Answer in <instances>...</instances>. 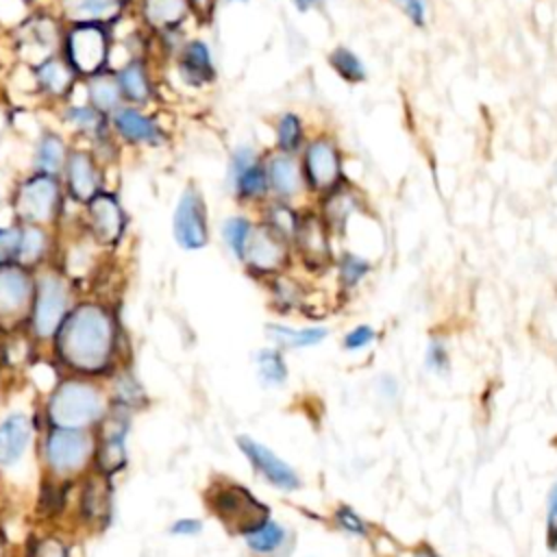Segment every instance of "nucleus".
Listing matches in <instances>:
<instances>
[{
  "label": "nucleus",
  "mask_w": 557,
  "mask_h": 557,
  "mask_svg": "<svg viewBox=\"0 0 557 557\" xmlns=\"http://www.w3.org/2000/svg\"><path fill=\"white\" fill-rule=\"evenodd\" d=\"M122 346L124 335L113 307L87 298L72 305L50 342V352L67 374L104 381L124 366Z\"/></svg>",
  "instance_id": "f257e3e1"
},
{
  "label": "nucleus",
  "mask_w": 557,
  "mask_h": 557,
  "mask_svg": "<svg viewBox=\"0 0 557 557\" xmlns=\"http://www.w3.org/2000/svg\"><path fill=\"white\" fill-rule=\"evenodd\" d=\"M109 405L111 400L100 379L65 374L52 385L41 411L46 426L94 431Z\"/></svg>",
  "instance_id": "f03ea898"
},
{
  "label": "nucleus",
  "mask_w": 557,
  "mask_h": 557,
  "mask_svg": "<svg viewBox=\"0 0 557 557\" xmlns=\"http://www.w3.org/2000/svg\"><path fill=\"white\" fill-rule=\"evenodd\" d=\"M9 205L17 224L57 228L65 220L70 200L63 191L61 176L30 170L15 181Z\"/></svg>",
  "instance_id": "7ed1b4c3"
},
{
  "label": "nucleus",
  "mask_w": 557,
  "mask_h": 557,
  "mask_svg": "<svg viewBox=\"0 0 557 557\" xmlns=\"http://www.w3.org/2000/svg\"><path fill=\"white\" fill-rule=\"evenodd\" d=\"M72 292L70 276L61 268L52 265V261L35 270V292L26 318V331L35 344L50 346L74 305Z\"/></svg>",
  "instance_id": "20e7f679"
},
{
  "label": "nucleus",
  "mask_w": 557,
  "mask_h": 557,
  "mask_svg": "<svg viewBox=\"0 0 557 557\" xmlns=\"http://www.w3.org/2000/svg\"><path fill=\"white\" fill-rule=\"evenodd\" d=\"M94 431L46 426L39 440L44 474L61 483H74L94 468Z\"/></svg>",
  "instance_id": "39448f33"
},
{
  "label": "nucleus",
  "mask_w": 557,
  "mask_h": 557,
  "mask_svg": "<svg viewBox=\"0 0 557 557\" xmlns=\"http://www.w3.org/2000/svg\"><path fill=\"white\" fill-rule=\"evenodd\" d=\"M207 511L233 535H244L272 516V509L248 485L231 476H213L205 487Z\"/></svg>",
  "instance_id": "423d86ee"
},
{
  "label": "nucleus",
  "mask_w": 557,
  "mask_h": 557,
  "mask_svg": "<svg viewBox=\"0 0 557 557\" xmlns=\"http://www.w3.org/2000/svg\"><path fill=\"white\" fill-rule=\"evenodd\" d=\"M113 46H115L113 26L65 24L59 52L76 72V76L83 81L104 70H111Z\"/></svg>",
  "instance_id": "0eeeda50"
},
{
  "label": "nucleus",
  "mask_w": 557,
  "mask_h": 557,
  "mask_svg": "<svg viewBox=\"0 0 557 557\" xmlns=\"http://www.w3.org/2000/svg\"><path fill=\"white\" fill-rule=\"evenodd\" d=\"M137 26L152 37V46L161 50L159 54L172 59L176 48L187 37V24L191 22V11L187 0H133V11Z\"/></svg>",
  "instance_id": "6e6552de"
},
{
  "label": "nucleus",
  "mask_w": 557,
  "mask_h": 557,
  "mask_svg": "<svg viewBox=\"0 0 557 557\" xmlns=\"http://www.w3.org/2000/svg\"><path fill=\"white\" fill-rule=\"evenodd\" d=\"M63 28L65 22L57 13L54 4L39 2L13 24L11 41L15 54L22 59L24 65H30L59 52Z\"/></svg>",
  "instance_id": "1a4fd4ad"
},
{
  "label": "nucleus",
  "mask_w": 557,
  "mask_h": 557,
  "mask_svg": "<svg viewBox=\"0 0 557 557\" xmlns=\"http://www.w3.org/2000/svg\"><path fill=\"white\" fill-rule=\"evenodd\" d=\"M298 159L307 194L313 198H320L348 183L342 146L331 133L311 135L302 146Z\"/></svg>",
  "instance_id": "9d476101"
},
{
  "label": "nucleus",
  "mask_w": 557,
  "mask_h": 557,
  "mask_svg": "<svg viewBox=\"0 0 557 557\" xmlns=\"http://www.w3.org/2000/svg\"><path fill=\"white\" fill-rule=\"evenodd\" d=\"M76 224L98 248H117L128 228V213L120 194L102 187L91 200L78 207Z\"/></svg>",
  "instance_id": "9b49d317"
},
{
  "label": "nucleus",
  "mask_w": 557,
  "mask_h": 557,
  "mask_svg": "<svg viewBox=\"0 0 557 557\" xmlns=\"http://www.w3.org/2000/svg\"><path fill=\"white\" fill-rule=\"evenodd\" d=\"M226 187L237 205L259 209L270 198L263 152L250 144H237L226 161Z\"/></svg>",
  "instance_id": "f8f14e48"
},
{
  "label": "nucleus",
  "mask_w": 557,
  "mask_h": 557,
  "mask_svg": "<svg viewBox=\"0 0 557 557\" xmlns=\"http://www.w3.org/2000/svg\"><path fill=\"white\" fill-rule=\"evenodd\" d=\"M131 416L133 409L122 405H109V411L100 420V424L94 429L96 437V450H94V468L96 472L104 476H115L120 470H124L128 453H126V440L131 431Z\"/></svg>",
  "instance_id": "ddd939ff"
},
{
  "label": "nucleus",
  "mask_w": 557,
  "mask_h": 557,
  "mask_svg": "<svg viewBox=\"0 0 557 557\" xmlns=\"http://www.w3.org/2000/svg\"><path fill=\"white\" fill-rule=\"evenodd\" d=\"M109 128L122 148H163L172 135L152 109L122 104L109 115Z\"/></svg>",
  "instance_id": "4468645a"
},
{
  "label": "nucleus",
  "mask_w": 557,
  "mask_h": 557,
  "mask_svg": "<svg viewBox=\"0 0 557 557\" xmlns=\"http://www.w3.org/2000/svg\"><path fill=\"white\" fill-rule=\"evenodd\" d=\"M172 237L183 250H202L211 239L209 207L202 189L196 183H187L172 211Z\"/></svg>",
  "instance_id": "2eb2a0df"
},
{
  "label": "nucleus",
  "mask_w": 557,
  "mask_h": 557,
  "mask_svg": "<svg viewBox=\"0 0 557 557\" xmlns=\"http://www.w3.org/2000/svg\"><path fill=\"white\" fill-rule=\"evenodd\" d=\"M239 263L244 265L248 276L257 281H268L292 268L294 250L289 242H285L281 235H276L257 220Z\"/></svg>",
  "instance_id": "dca6fc26"
},
{
  "label": "nucleus",
  "mask_w": 557,
  "mask_h": 557,
  "mask_svg": "<svg viewBox=\"0 0 557 557\" xmlns=\"http://www.w3.org/2000/svg\"><path fill=\"white\" fill-rule=\"evenodd\" d=\"M292 250L294 259H298V263L311 274H324L333 268V233L313 207L302 209L292 239Z\"/></svg>",
  "instance_id": "f3484780"
},
{
  "label": "nucleus",
  "mask_w": 557,
  "mask_h": 557,
  "mask_svg": "<svg viewBox=\"0 0 557 557\" xmlns=\"http://www.w3.org/2000/svg\"><path fill=\"white\" fill-rule=\"evenodd\" d=\"M107 168L96 157V152L87 144L74 141L67 161L61 172V183L67 200L74 207H83L91 200L102 187H107Z\"/></svg>",
  "instance_id": "a211bd4d"
},
{
  "label": "nucleus",
  "mask_w": 557,
  "mask_h": 557,
  "mask_svg": "<svg viewBox=\"0 0 557 557\" xmlns=\"http://www.w3.org/2000/svg\"><path fill=\"white\" fill-rule=\"evenodd\" d=\"M35 292V270L13 261L0 265V329L26 326Z\"/></svg>",
  "instance_id": "6ab92c4d"
},
{
  "label": "nucleus",
  "mask_w": 557,
  "mask_h": 557,
  "mask_svg": "<svg viewBox=\"0 0 557 557\" xmlns=\"http://www.w3.org/2000/svg\"><path fill=\"white\" fill-rule=\"evenodd\" d=\"M26 72L30 78L33 94L41 102L52 104V109L63 104L65 100L74 98V94L81 85V78L70 67V63L63 59L61 52H54L37 63L26 65Z\"/></svg>",
  "instance_id": "aec40b11"
},
{
  "label": "nucleus",
  "mask_w": 557,
  "mask_h": 557,
  "mask_svg": "<svg viewBox=\"0 0 557 557\" xmlns=\"http://www.w3.org/2000/svg\"><path fill=\"white\" fill-rule=\"evenodd\" d=\"M237 448L246 457L250 470L268 485L278 492H298L302 487V476L298 470L278 457L270 446L255 440L252 435H237Z\"/></svg>",
  "instance_id": "412c9836"
},
{
  "label": "nucleus",
  "mask_w": 557,
  "mask_h": 557,
  "mask_svg": "<svg viewBox=\"0 0 557 557\" xmlns=\"http://www.w3.org/2000/svg\"><path fill=\"white\" fill-rule=\"evenodd\" d=\"M154 57L135 54L117 63L113 70L124 104L152 109L159 100V78L154 70Z\"/></svg>",
  "instance_id": "4be33fe9"
},
{
  "label": "nucleus",
  "mask_w": 557,
  "mask_h": 557,
  "mask_svg": "<svg viewBox=\"0 0 557 557\" xmlns=\"http://www.w3.org/2000/svg\"><path fill=\"white\" fill-rule=\"evenodd\" d=\"M170 61L178 81L189 89H205L218 78L213 48L205 37H185Z\"/></svg>",
  "instance_id": "5701e85b"
},
{
  "label": "nucleus",
  "mask_w": 557,
  "mask_h": 557,
  "mask_svg": "<svg viewBox=\"0 0 557 557\" xmlns=\"http://www.w3.org/2000/svg\"><path fill=\"white\" fill-rule=\"evenodd\" d=\"M54 115L59 120V126L78 144L91 146L94 141L107 137L111 133L109 117L94 109L87 100L78 96V89L74 98L65 100L63 104L54 107Z\"/></svg>",
  "instance_id": "b1692460"
},
{
  "label": "nucleus",
  "mask_w": 557,
  "mask_h": 557,
  "mask_svg": "<svg viewBox=\"0 0 557 557\" xmlns=\"http://www.w3.org/2000/svg\"><path fill=\"white\" fill-rule=\"evenodd\" d=\"M263 163H265L270 198L298 205V200H302V196H307L298 154L278 152L272 148L270 152H263Z\"/></svg>",
  "instance_id": "393cba45"
},
{
  "label": "nucleus",
  "mask_w": 557,
  "mask_h": 557,
  "mask_svg": "<svg viewBox=\"0 0 557 557\" xmlns=\"http://www.w3.org/2000/svg\"><path fill=\"white\" fill-rule=\"evenodd\" d=\"M57 13L65 24L117 26L131 17L133 0H57Z\"/></svg>",
  "instance_id": "a878e982"
},
{
  "label": "nucleus",
  "mask_w": 557,
  "mask_h": 557,
  "mask_svg": "<svg viewBox=\"0 0 557 557\" xmlns=\"http://www.w3.org/2000/svg\"><path fill=\"white\" fill-rule=\"evenodd\" d=\"M72 146H74V139L63 128H57V126L41 128L33 139L30 170L61 176Z\"/></svg>",
  "instance_id": "bb28decb"
},
{
  "label": "nucleus",
  "mask_w": 557,
  "mask_h": 557,
  "mask_svg": "<svg viewBox=\"0 0 557 557\" xmlns=\"http://www.w3.org/2000/svg\"><path fill=\"white\" fill-rule=\"evenodd\" d=\"M37 433L33 418L24 411H13L0 420V468L17 466L33 444Z\"/></svg>",
  "instance_id": "cd10ccee"
},
{
  "label": "nucleus",
  "mask_w": 557,
  "mask_h": 557,
  "mask_svg": "<svg viewBox=\"0 0 557 557\" xmlns=\"http://www.w3.org/2000/svg\"><path fill=\"white\" fill-rule=\"evenodd\" d=\"M320 218L326 222V226L331 228L333 237H339L346 233L348 222L361 211V196L359 191L348 183H344L342 187L315 198V207H313Z\"/></svg>",
  "instance_id": "c85d7f7f"
},
{
  "label": "nucleus",
  "mask_w": 557,
  "mask_h": 557,
  "mask_svg": "<svg viewBox=\"0 0 557 557\" xmlns=\"http://www.w3.org/2000/svg\"><path fill=\"white\" fill-rule=\"evenodd\" d=\"M111 479L89 470L83 476V485L78 492V507L76 513L81 516V520L89 527H100L107 522V518L111 516Z\"/></svg>",
  "instance_id": "c756f323"
},
{
  "label": "nucleus",
  "mask_w": 557,
  "mask_h": 557,
  "mask_svg": "<svg viewBox=\"0 0 557 557\" xmlns=\"http://www.w3.org/2000/svg\"><path fill=\"white\" fill-rule=\"evenodd\" d=\"M244 546L255 557H287L294 548V533L272 516L242 535Z\"/></svg>",
  "instance_id": "7c9ffc66"
},
{
  "label": "nucleus",
  "mask_w": 557,
  "mask_h": 557,
  "mask_svg": "<svg viewBox=\"0 0 557 557\" xmlns=\"http://www.w3.org/2000/svg\"><path fill=\"white\" fill-rule=\"evenodd\" d=\"M54 228L39 224H20L17 263L37 270L52 261L54 255Z\"/></svg>",
  "instance_id": "2f4dec72"
},
{
  "label": "nucleus",
  "mask_w": 557,
  "mask_h": 557,
  "mask_svg": "<svg viewBox=\"0 0 557 557\" xmlns=\"http://www.w3.org/2000/svg\"><path fill=\"white\" fill-rule=\"evenodd\" d=\"M329 326L309 324V326H294L285 322H270L265 324V335L272 346L281 350H300L322 344L329 337Z\"/></svg>",
  "instance_id": "473e14b6"
},
{
  "label": "nucleus",
  "mask_w": 557,
  "mask_h": 557,
  "mask_svg": "<svg viewBox=\"0 0 557 557\" xmlns=\"http://www.w3.org/2000/svg\"><path fill=\"white\" fill-rule=\"evenodd\" d=\"M78 96L87 100L94 109L104 113L107 117L124 104L117 81L113 70H104L100 74H94L89 78H83L78 85Z\"/></svg>",
  "instance_id": "72a5a7b5"
},
{
  "label": "nucleus",
  "mask_w": 557,
  "mask_h": 557,
  "mask_svg": "<svg viewBox=\"0 0 557 557\" xmlns=\"http://www.w3.org/2000/svg\"><path fill=\"white\" fill-rule=\"evenodd\" d=\"M263 283L268 285L270 305H272L274 311H278L281 315H292V313L305 311V307H307V289H305L300 278L289 274V270L268 278Z\"/></svg>",
  "instance_id": "f704fd0d"
},
{
  "label": "nucleus",
  "mask_w": 557,
  "mask_h": 557,
  "mask_svg": "<svg viewBox=\"0 0 557 557\" xmlns=\"http://www.w3.org/2000/svg\"><path fill=\"white\" fill-rule=\"evenodd\" d=\"M257 211H259L257 220H259L261 224H265L270 231H274L276 235H281L285 242L292 244L294 233H296L298 222H300L302 207H298L296 202L268 198Z\"/></svg>",
  "instance_id": "c9c22d12"
},
{
  "label": "nucleus",
  "mask_w": 557,
  "mask_h": 557,
  "mask_svg": "<svg viewBox=\"0 0 557 557\" xmlns=\"http://www.w3.org/2000/svg\"><path fill=\"white\" fill-rule=\"evenodd\" d=\"M331 270H335L337 289L342 294H352L370 276L372 261L355 250H342L335 255Z\"/></svg>",
  "instance_id": "e433bc0d"
},
{
  "label": "nucleus",
  "mask_w": 557,
  "mask_h": 557,
  "mask_svg": "<svg viewBox=\"0 0 557 557\" xmlns=\"http://www.w3.org/2000/svg\"><path fill=\"white\" fill-rule=\"evenodd\" d=\"M307 139L309 135L302 115H298L296 111L278 113V117L274 120V150L300 154Z\"/></svg>",
  "instance_id": "4c0bfd02"
},
{
  "label": "nucleus",
  "mask_w": 557,
  "mask_h": 557,
  "mask_svg": "<svg viewBox=\"0 0 557 557\" xmlns=\"http://www.w3.org/2000/svg\"><path fill=\"white\" fill-rule=\"evenodd\" d=\"M252 359L257 368V379L261 381L263 387H281L287 383L289 366L285 359V350L270 344L259 348Z\"/></svg>",
  "instance_id": "58836bf2"
},
{
  "label": "nucleus",
  "mask_w": 557,
  "mask_h": 557,
  "mask_svg": "<svg viewBox=\"0 0 557 557\" xmlns=\"http://www.w3.org/2000/svg\"><path fill=\"white\" fill-rule=\"evenodd\" d=\"M329 67L348 85H361L368 81V67L363 59L348 46H335L326 57Z\"/></svg>",
  "instance_id": "ea45409f"
},
{
  "label": "nucleus",
  "mask_w": 557,
  "mask_h": 557,
  "mask_svg": "<svg viewBox=\"0 0 557 557\" xmlns=\"http://www.w3.org/2000/svg\"><path fill=\"white\" fill-rule=\"evenodd\" d=\"M107 394L113 405H122L133 411L144 405V389H141L139 381L133 376V372L124 366L109 376Z\"/></svg>",
  "instance_id": "a19ab883"
},
{
  "label": "nucleus",
  "mask_w": 557,
  "mask_h": 557,
  "mask_svg": "<svg viewBox=\"0 0 557 557\" xmlns=\"http://www.w3.org/2000/svg\"><path fill=\"white\" fill-rule=\"evenodd\" d=\"M255 222L257 220L246 213H233V215L224 218L220 224V237H222L226 250L231 252V257H235L237 261H242V257H244V250H246L248 237L255 228Z\"/></svg>",
  "instance_id": "79ce46f5"
},
{
  "label": "nucleus",
  "mask_w": 557,
  "mask_h": 557,
  "mask_svg": "<svg viewBox=\"0 0 557 557\" xmlns=\"http://www.w3.org/2000/svg\"><path fill=\"white\" fill-rule=\"evenodd\" d=\"M331 518H333V524H335L342 533H346V535H350V537L366 540V537H370V533H372L370 522H368L355 507H350V505H346V503L337 505V507L333 509Z\"/></svg>",
  "instance_id": "37998d69"
},
{
  "label": "nucleus",
  "mask_w": 557,
  "mask_h": 557,
  "mask_svg": "<svg viewBox=\"0 0 557 557\" xmlns=\"http://www.w3.org/2000/svg\"><path fill=\"white\" fill-rule=\"evenodd\" d=\"M26 557H70V546L54 533L33 535L26 548Z\"/></svg>",
  "instance_id": "c03bdc74"
},
{
  "label": "nucleus",
  "mask_w": 557,
  "mask_h": 557,
  "mask_svg": "<svg viewBox=\"0 0 557 557\" xmlns=\"http://www.w3.org/2000/svg\"><path fill=\"white\" fill-rule=\"evenodd\" d=\"M379 339V331L370 324H355L342 335V348L346 352H361Z\"/></svg>",
  "instance_id": "a18cd8bd"
},
{
  "label": "nucleus",
  "mask_w": 557,
  "mask_h": 557,
  "mask_svg": "<svg viewBox=\"0 0 557 557\" xmlns=\"http://www.w3.org/2000/svg\"><path fill=\"white\" fill-rule=\"evenodd\" d=\"M424 366L435 372V374H446L450 368V357H448V346L444 337H431L424 350Z\"/></svg>",
  "instance_id": "49530a36"
},
{
  "label": "nucleus",
  "mask_w": 557,
  "mask_h": 557,
  "mask_svg": "<svg viewBox=\"0 0 557 557\" xmlns=\"http://www.w3.org/2000/svg\"><path fill=\"white\" fill-rule=\"evenodd\" d=\"M544 542L550 553H557V481L546 494V516H544Z\"/></svg>",
  "instance_id": "de8ad7c7"
},
{
  "label": "nucleus",
  "mask_w": 557,
  "mask_h": 557,
  "mask_svg": "<svg viewBox=\"0 0 557 557\" xmlns=\"http://www.w3.org/2000/svg\"><path fill=\"white\" fill-rule=\"evenodd\" d=\"M20 248V224H0V265L13 263Z\"/></svg>",
  "instance_id": "09e8293b"
},
{
  "label": "nucleus",
  "mask_w": 557,
  "mask_h": 557,
  "mask_svg": "<svg viewBox=\"0 0 557 557\" xmlns=\"http://www.w3.org/2000/svg\"><path fill=\"white\" fill-rule=\"evenodd\" d=\"M398 11L413 24L416 28H424L429 22V0H392Z\"/></svg>",
  "instance_id": "8fccbe9b"
},
{
  "label": "nucleus",
  "mask_w": 557,
  "mask_h": 557,
  "mask_svg": "<svg viewBox=\"0 0 557 557\" xmlns=\"http://www.w3.org/2000/svg\"><path fill=\"white\" fill-rule=\"evenodd\" d=\"M191 11V22L198 26H209L215 20V11L220 0H187Z\"/></svg>",
  "instance_id": "3c124183"
},
{
  "label": "nucleus",
  "mask_w": 557,
  "mask_h": 557,
  "mask_svg": "<svg viewBox=\"0 0 557 557\" xmlns=\"http://www.w3.org/2000/svg\"><path fill=\"white\" fill-rule=\"evenodd\" d=\"M200 533H202V520L200 518L185 516V518H176L170 524V535H176V537H196Z\"/></svg>",
  "instance_id": "603ef678"
},
{
  "label": "nucleus",
  "mask_w": 557,
  "mask_h": 557,
  "mask_svg": "<svg viewBox=\"0 0 557 557\" xmlns=\"http://www.w3.org/2000/svg\"><path fill=\"white\" fill-rule=\"evenodd\" d=\"M376 392L387 403H394L396 396H398V381L392 374H383V376L376 379Z\"/></svg>",
  "instance_id": "864d4df0"
},
{
  "label": "nucleus",
  "mask_w": 557,
  "mask_h": 557,
  "mask_svg": "<svg viewBox=\"0 0 557 557\" xmlns=\"http://www.w3.org/2000/svg\"><path fill=\"white\" fill-rule=\"evenodd\" d=\"M411 557H442L431 544H426V542H422V544H418V546H413V550H411Z\"/></svg>",
  "instance_id": "5fc2aeb1"
},
{
  "label": "nucleus",
  "mask_w": 557,
  "mask_h": 557,
  "mask_svg": "<svg viewBox=\"0 0 557 557\" xmlns=\"http://www.w3.org/2000/svg\"><path fill=\"white\" fill-rule=\"evenodd\" d=\"M292 4L298 13H309V11L318 9L322 4V0H292Z\"/></svg>",
  "instance_id": "6e6d98bb"
},
{
  "label": "nucleus",
  "mask_w": 557,
  "mask_h": 557,
  "mask_svg": "<svg viewBox=\"0 0 557 557\" xmlns=\"http://www.w3.org/2000/svg\"><path fill=\"white\" fill-rule=\"evenodd\" d=\"M24 9H33V7H37L41 0H17Z\"/></svg>",
  "instance_id": "4d7b16f0"
},
{
  "label": "nucleus",
  "mask_w": 557,
  "mask_h": 557,
  "mask_svg": "<svg viewBox=\"0 0 557 557\" xmlns=\"http://www.w3.org/2000/svg\"><path fill=\"white\" fill-rule=\"evenodd\" d=\"M224 2H226V4H235V2H237V4H246V2H250V0H224Z\"/></svg>",
  "instance_id": "13d9d810"
},
{
  "label": "nucleus",
  "mask_w": 557,
  "mask_h": 557,
  "mask_svg": "<svg viewBox=\"0 0 557 557\" xmlns=\"http://www.w3.org/2000/svg\"><path fill=\"white\" fill-rule=\"evenodd\" d=\"M4 550H7V548H4V540H2V533H0V557L4 555Z\"/></svg>",
  "instance_id": "bf43d9fd"
},
{
  "label": "nucleus",
  "mask_w": 557,
  "mask_h": 557,
  "mask_svg": "<svg viewBox=\"0 0 557 557\" xmlns=\"http://www.w3.org/2000/svg\"><path fill=\"white\" fill-rule=\"evenodd\" d=\"M41 2H46V4H54L57 0H41Z\"/></svg>",
  "instance_id": "052dcab7"
}]
</instances>
